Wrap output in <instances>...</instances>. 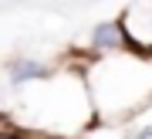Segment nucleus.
Instances as JSON below:
<instances>
[{
    "mask_svg": "<svg viewBox=\"0 0 152 139\" xmlns=\"http://www.w3.org/2000/svg\"><path fill=\"white\" fill-rule=\"evenodd\" d=\"M91 44L98 51H118V48L129 44V31H125L122 21H105L91 31Z\"/></svg>",
    "mask_w": 152,
    "mask_h": 139,
    "instance_id": "f257e3e1",
    "label": "nucleus"
},
{
    "mask_svg": "<svg viewBox=\"0 0 152 139\" xmlns=\"http://www.w3.org/2000/svg\"><path fill=\"white\" fill-rule=\"evenodd\" d=\"M135 139H152V126H145V129H142V132H139Z\"/></svg>",
    "mask_w": 152,
    "mask_h": 139,
    "instance_id": "20e7f679",
    "label": "nucleus"
},
{
    "mask_svg": "<svg viewBox=\"0 0 152 139\" xmlns=\"http://www.w3.org/2000/svg\"><path fill=\"white\" fill-rule=\"evenodd\" d=\"M4 132H10V122H7V115L0 112V136H4Z\"/></svg>",
    "mask_w": 152,
    "mask_h": 139,
    "instance_id": "7ed1b4c3",
    "label": "nucleus"
},
{
    "mask_svg": "<svg viewBox=\"0 0 152 139\" xmlns=\"http://www.w3.org/2000/svg\"><path fill=\"white\" fill-rule=\"evenodd\" d=\"M31 78H51V71L44 68L41 61H14L10 64V81L14 85H24V81H31Z\"/></svg>",
    "mask_w": 152,
    "mask_h": 139,
    "instance_id": "f03ea898",
    "label": "nucleus"
},
{
    "mask_svg": "<svg viewBox=\"0 0 152 139\" xmlns=\"http://www.w3.org/2000/svg\"><path fill=\"white\" fill-rule=\"evenodd\" d=\"M0 139H20V136H17V132H4V136H0Z\"/></svg>",
    "mask_w": 152,
    "mask_h": 139,
    "instance_id": "39448f33",
    "label": "nucleus"
}]
</instances>
